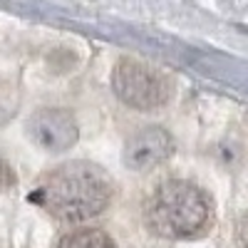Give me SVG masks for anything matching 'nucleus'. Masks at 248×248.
<instances>
[{"label": "nucleus", "mask_w": 248, "mask_h": 248, "mask_svg": "<svg viewBox=\"0 0 248 248\" xmlns=\"http://www.w3.org/2000/svg\"><path fill=\"white\" fill-rule=\"evenodd\" d=\"M112 179L97 164L67 161L47 174L30 196L65 223H79L99 216L112 201Z\"/></svg>", "instance_id": "1"}, {"label": "nucleus", "mask_w": 248, "mask_h": 248, "mask_svg": "<svg viewBox=\"0 0 248 248\" xmlns=\"http://www.w3.org/2000/svg\"><path fill=\"white\" fill-rule=\"evenodd\" d=\"M15 184H17V176H15V171L10 169V164L0 161V191H8V189H13Z\"/></svg>", "instance_id": "7"}, {"label": "nucleus", "mask_w": 248, "mask_h": 248, "mask_svg": "<svg viewBox=\"0 0 248 248\" xmlns=\"http://www.w3.org/2000/svg\"><path fill=\"white\" fill-rule=\"evenodd\" d=\"M211 221V201L196 184L164 181L144 206V223L161 238H194Z\"/></svg>", "instance_id": "2"}, {"label": "nucleus", "mask_w": 248, "mask_h": 248, "mask_svg": "<svg viewBox=\"0 0 248 248\" xmlns=\"http://www.w3.org/2000/svg\"><path fill=\"white\" fill-rule=\"evenodd\" d=\"M174 154V139L164 127H144L124 144L122 161L132 171H149Z\"/></svg>", "instance_id": "5"}, {"label": "nucleus", "mask_w": 248, "mask_h": 248, "mask_svg": "<svg viewBox=\"0 0 248 248\" xmlns=\"http://www.w3.org/2000/svg\"><path fill=\"white\" fill-rule=\"evenodd\" d=\"M57 248H117V246L102 229H79L62 236Z\"/></svg>", "instance_id": "6"}, {"label": "nucleus", "mask_w": 248, "mask_h": 248, "mask_svg": "<svg viewBox=\"0 0 248 248\" xmlns=\"http://www.w3.org/2000/svg\"><path fill=\"white\" fill-rule=\"evenodd\" d=\"M112 90L127 107L139 112H152L169 102L171 82L161 70L147 65V62L124 57L114 65Z\"/></svg>", "instance_id": "3"}, {"label": "nucleus", "mask_w": 248, "mask_h": 248, "mask_svg": "<svg viewBox=\"0 0 248 248\" xmlns=\"http://www.w3.org/2000/svg\"><path fill=\"white\" fill-rule=\"evenodd\" d=\"M25 129L32 144H37L40 149L52 152V154L72 149L79 139L77 119L72 117V112L60 109V107H47V109L30 114Z\"/></svg>", "instance_id": "4"}]
</instances>
